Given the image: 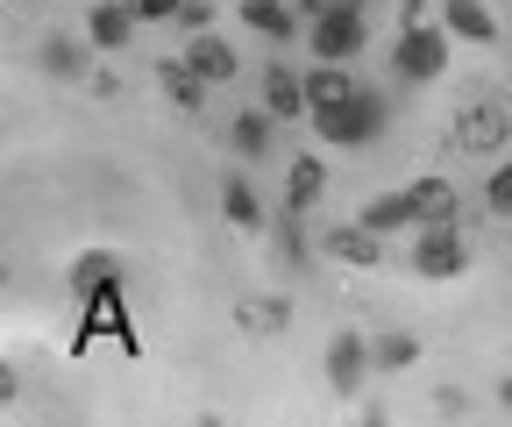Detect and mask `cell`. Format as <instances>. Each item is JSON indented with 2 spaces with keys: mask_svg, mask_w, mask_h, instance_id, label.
<instances>
[{
  "mask_svg": "<svg viewBox=\"0 0 512 427\" xmlns=\"http://www.w3.org/2000/svg\"><path fill=\"white\" fill-rule=\"evenodd\" d=\"M306 121H313V136L335 143V150H370L384 129H392V93H384V86H356L349 100L313 107Z\"/></svg>",
  "mask_w": 512,
  "mask_h": 427,
  "instance_id": "cell-1",
  "label": "cell"
},
{
  "mask_svg": "<svg viewBox=\"0 0 512 427\" xmlns=\"http://www.w3.org/2000/svg\"><path fill=\"white\" fill-rule=\"evenodd\" d=\"M363 8H370V0H342V8L306 22V57H313V65H349V57H363V36H370Z\"/></svg>",
  "mask_w": 512,
  "mask_h": 427,
  "instance_id": "cell-2",
  "label": "cell"
},
{
  "mask_svg": "<svg viewBox=\"0 0 512 427\" xmlns=\"http://www.w3.org/2000/svg\"><path fill=\"white\" fill-rule=\"evenodd\" d=\"M448 22H406L399 29V43H392V72L406 79V86H434L441 72H448Z\"/></svg>",
  "mask_w": 512,
  "mask_h": 427,
  "instance_id": "cell-3",
  "label": "cell"
},
{
  "mask_svg": "<svg viewBox=\"0 0 512 427\" xmlns=\"http://www.w3.org/2000/svg\"><path fill=\"white\" fill-rule=\"evenodd\" d=\"M463 271H470V242L456 221L413 228V278H463Z\"/></svg>",
  "mask_w": 512,
  "mask_h": 427,
  "instance_id": "cell-4",
  "label": "cell"
},
{
  "mask_svg": "<svg viewBox=\"0 0 512 427\" xmlns=\"http://www.w3.org/2000/svg\"><path fill=\"white\" fill-rule=\"evenodd\" d=\"M370 371H377V342H363L356 328H342V335L328 342V392H335V399H356Z\"/></svg>",
  "mask_w": 512,
  "mask_h": 427,
  "instance_id": "cell-5",
  "label": "cell"
},
{
  "mask_svg": "<svg viewBox=\"0 0 512 427\" xmlns=\"http://www.w3.org/2000/svg\"><path fill=\"white\" fill-rule=\"evenodd\" d=\"M505 136H512V107H491V100H470L463 114H456V150H470V157H491V150H505Z\"/></svg>",
  "mask_w": 512,
  "mask_h": 427,
  "instance_id": "cell-6",
  "label": "cell"
},
{
  "mask_svg": "<svg viewBox=\"0 0 512 427\" xmlns=\"http://www.w3.org/2000/svg\"><path fill=\"white\" fill-rule=\"evenodd\" d=\"M185 65L200 72L207 86H228V79L242 72V57H235V43H228V36H214V29H192V36H185Z\"/></svg>",
  "mask_w": 512,
  "mask_h": 427,
  "instance_id": "cell-7",
  "label": "cell"
},
{
  "mask_svg": "<svg viewBox=\"0 0 512 427\" xmlns=\"http://www.w3.org/2000/svg\"><path fill=\"white\" fill-rule=\"evenodd\" d=\"M320 250H328L335 264L370 271V264L384 257V235H377V228H363V221H342V228H328V235H320Z\"/></svg>",
  "mask_w": 512,
  "mask_h": 427,
  "instance_id": "cell-8",
  "label": "cell"
},
{
  "mask_svg": "<svg viewBox=\"0 0 512 427\" xmlns=\"http://www.w3.org/2000/svg\"><path fill=\"white\" fill-rule=\"evenodd\" d=\"M256 86H264V107L278 114V121H306V72H292V65H264V79H256Z\"/></svg>",
  "mask_w": 512,
  "mask_h": 427,
  "instance_id": "cell-9",
  "label": "cell"
},
{
  "mask_svg": "<svg viewBox=\"0 0 512 427\" xmlns=\"http://www.w3.org/2000/svg\"><path fill=\"white\" fill-rule=\"evenodd\" d=\"M242 22L256 36H271V43H292L306 36V15H299V0H242Z\"/></svg>",
  "mask_w": 512,
  "mask_h": 427,
  "instance_id": "cell-10",
  "label": "cell"
},
{
  "mask_svg": "<svg viewBox=\"0 0 512 427\" xmlns=\"http://www.w3.org/2000/svg\"><path fill=\"white\" fill-rule=\"evenodd\" d=\"M36 65H43L50 79H86V65H93L86 29H79V36H43V43H36Z\"/></svg>",
  "mask_w": 512,
  "mask_h": 427,
  "instance_id": "cell-11",
  "label": "cell"
},
{
  "mask_svg": "<svg viewBox=\"0 0 512 427\" xmlns=\"http://www.w3.org/2000/svg\"><path fill=\"white\" fill-rule=\"evenodd\" d=\"M128 36H136V8H128V0H100V8L86 15V43L93 50H128Z\"/></svg>",
  "mask_w": 512,
  "mask_h": 427,
  "instance_id": "cell-12",
  "label": "cell"
},
{
  "mask_svg": "<svg viewBox=\"0 0 512 427\" xmlns=\"http://www.w3.org/2000/svg\"><path fill=\"white\" fill-rule=\"evenodd\" d=\"M72 292H79V307H86V299L121 292V257H114V250H86V257L72 264Z\"/></svg>",
  "mask_w": 512,
  "mask_h": 427,
  "instance_id": "cell-13",
  "label": "cell"
},
{
  "mask_svg": "<svg viewBox=\"0 0 512 427\" xmlns=\"http://www.w3.org/2000/svg\"><path fill=\"white\" fill-rule=\"evenodd\" d=\"M320 193H328V157H292V171H285V207L292 214H306V207H320Z\"/></svg>",
  "mask_w": 512,
  "mask_h": 427,
  "instance_id": "cell-14",
  "label": "cell"
},
{
  "mask_svg": "<svg viewBox=\"0 0 512 427\" xmlns=\"http://www.w3.org/2000/svg\"><path fill=\"white\" fill-rule=\"evenodd\" d=\"M271 136H278V114L271 107H249V114H235V129H228V150L235 157H271Z\"/></svg>",
  "mask_w": 512,
  "mask_h": 427,
  "instance_id": "cell-15",
  "label": "cell"
},
{
  "mask_svg": "<svg viewBox=\"0 0 512 427\" xmlns=\"http://www.w3.org/2000/svg\"><path fill=\"white\" fill-rule=\"evenodd\" d=\"M363 228H377V235H399V228H420V207H413V186H399V193H377L363 214H356Z\"/></svg>",
  "mask_w": 512,
  "mask_h": 427,
  "instance_id": "cell-16",
  "label": "cell"
},
{
  "mask_svg": "<svg viewBox=\"0 0 512 427\" xmlns=\"http://www.w3.org/2000/svg\"><path fill=\"white\" fill-rule=\"evenodd\" d=\"M441 22L463 43H498V15L484 8V0H441Z\"/></svg>",
  "mask_w": 512,
  "mask_h": 427,
  "instance_id": "cell-17",
  "label": "cell"
},
{
  "mask_svg": "<svg viewBox=\"0 0 512 427\" xmlns=\"http://www.w3.org/2000/svg\"><path fill=\"white\" fill-rule=\"evenodd\" d=\"M157 86H164V100L185 107V114H200V107H207V79L192 72L185 57H164V65H157Z\"/></svg>",
  "mask_w": 512,
  "mask_h": 427,
  "instance_id": "cell-18",
  "label": "cell"
},
{
  "mask_svg": "<svg viewBox=\"0 0 512 427\" xmlns=\"http://www.w3.org/2000/svg\"><path fill=\"white\" fill-rule=\"evenodd\" d=\"M235 328L242 335H285L292 328V299H242V307H235Z\"/></svg>",
  "mask_w": 512,
  "mask_h": 427,
  "instance_id": "cell-19",
  "label": "cell"
},
{
  "mask_svg": "<svg viewBox=\"0 0 512 427\" xmlns=\"http://www.w3.org/2000/svg\"><path fill=\"white\" fill-rule=\"evenodd\" d=\"M413 207H420V228L427 221H456L463 214V193L448 186V178H413Z\"/></svg>",
  "mask_w": 512,
  "mask_h": 427,
  "instance_id": "cell-20",
  "label": "cell"
},
{
  "mask_svg": "<svg viewBox=\"0 0 512 427\" xmlns=\"http://www.w3.org/2000/svg\"><path fill=\"white\" fill-rule=\"evenodd\" d=\"M221 214H228L235 228H249V235H256V228H271V214H264V200H256V193H249V178H228V186H221Z\"/></svg>",
  "mask_w": 512,
  "mask_h": 427,
  "instance_id": "cell-21",
  "label": "cell"
},
{
  "mask_svg": "<svg viewBox=\"0 0 512 427\" xmlns=\"http://www.w3.org/2000/svg\"><path fill=\"white\" fill-rule=\"evenodd\" d=\"M356 86H363V79H349V65H313V72H306V100H313V107H335V100H349ZM313 107H306V114H313Z\"/></svg>",
  "mask_w": 512,
  "mask_h": 427,
  "instance_id": "cell-22",
  "label": "cell"
},
{
  "mask_svg": "<svg viewBox=\"0 0 512 427\" xmlns=\"http://www.w3.org/2000/svg\"><path fill=\"white\" fill-rule=\"evenodd\" d=\"M420 363V335L392 328V335H377V371H413Z\"/></svg>",
  "mask_w": 512,
  "mask_h": 427,
  "instance_id": "cell-23",
  "label": "cell"
},
{
  "mask_svg": "<svg viewBox=\"0 0 512 427\" xmlns=\"http://www.w3.org/2000/svg\"><path fill=\"white\" fill-rule=\"evenodd\" d=\"M278 257H285V271H306V235H299V214L292 207L278 221Z\"/></svg>",
  "mask_w": 512,
  "mask_h": 427,
  "instance_id": "cell-24",
  "label": "cell"
},
{
  "mask_svg": "<svg viewBox=\"0 0 512 427\" xmlns=\"http://www.w3.org/2000/svg\"><path fill=\"white\" fill-rule=\"evenodd\" d=\"M484 207H491L498 221H512V157H505V164L484 178Z\"/></svg>",
  "mask_w": 512,
  "mask_h": 427,
  "instance_id": "cell-25",
  "label": "cell"
},
{
  "mask_svg": "<svg viewBox=\"0 0 512 427\" xmlns=\"http://www.w3.org/2000/svg\"><path fill=\"white\" fill-rule=\"evenodd\" d=\"M128 8H136V22H178L185 0H128Z\"/></svg>",
  "mask_w": 512,
  "mask_h": 427,
  "instance_id": "cell-26",
  "label": "cell"
},
{
  "mask_svg": "<svg viewBox=\"0 0 512 427\" xmlns=\"http://www.w3.org/2000/svg\"><path fill=\"white\" fill-rule=\"evenodd\" d=\"M178 29L192 36V29H214V0H185V15H178Z\"/></svg>",
  "mask_w": 512,
  "mask_h": 427,
  "instance_id": "cell-27",
  "label": "cell"
},
{
  "mask_svg": "<svg viewBox=\"0 0 512 427\" xmlns=\"http://www.w3.org/2000/svg\"><path fill=\"white\" fill-rule=\"evenodd\" d=\"M328 8H342V0H299V15L313 22V15H328Z\"/></svg>",
  "mask_w": 512,
  "mask_h": 427,
  "instance_id": "cell-28",
  "label": "cell"
},
{
  "mask_svg": "<svg viewBox=\"0 0 512 427\" xmlns=\"http://www.w3.org/2000/svg\"><path fill=\"white\" fill-rule=\"evenodd\" d=\"M498 406H505V413H512V371H505V378H498Z\"/></svg>",
  "mask_w": 512,
  "mask_h": 427,
  "instance_id": "cell-29",
  "label": "cell"
},
{
  "mask_svg": "<svg viewBox=\"0 0 512 427\" xmlns=\"http://www.w3.org/2000/svg\"><path fill=\"white\" fill-rule=\"evenodd\" d=\"M399 8H406V22H420V15H427V0H399Z\"/></svg>",
  "mask_w": 512,
  "mask_h": 427,
  "instance_id": "cell-30",
  "label": "cell"
},
{
  "mask_svg": "<svg viewBox=\"0 0 512 427\" xmlns=\"http://www.w3.org/2000/svg\"><path fill=\"white\" fill-rule=\"evenodd\" d=\"M505 107H512V79H505Z\"/></svg>",
  "mask_w": 512,
  "mask_h": 427,
  "instance_id": "cell-31",
  "label": "cell"
}]
</instances>
